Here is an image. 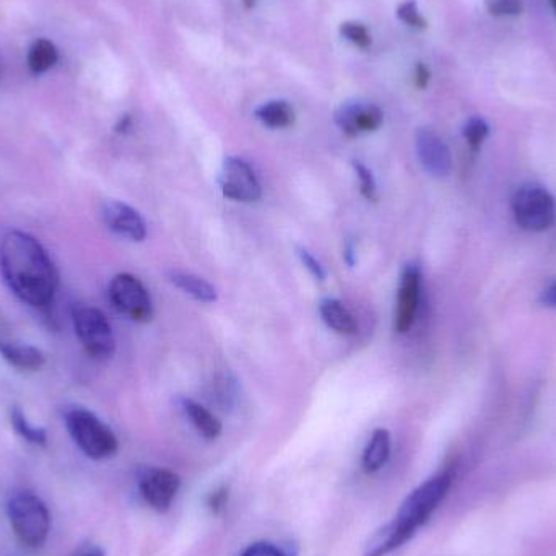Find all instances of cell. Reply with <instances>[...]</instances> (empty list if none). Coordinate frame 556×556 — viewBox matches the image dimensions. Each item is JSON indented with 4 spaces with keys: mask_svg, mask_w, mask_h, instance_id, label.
<instances>
[{
    "mask_svg": "<svg viewBox=\"0 0 556 556\" xmlns=\"http://www.w3.org/2000/svg\"><path fill=\"white\" fill-rule=\"evenodd\" d=\"M391 456V433L386 428L372 431L371 440L363 453L362 466L366 473H375L388 464Z\"/></svg>",
    "mask_w": 556,
    "mask_h": 556,
    "instance_id": "2e32d148",
    "label": "cell"
},
{
    "mask_svg": "<svg viewBox=\"0 0 556 556\" xmlns=\"http://www.w3.org/2000/svg\"><path fill=\"white\" fill-rule=\"evenodd\" d=\"M430 71H428L427 65L418 62L417 68H415V85H417L420 90L427 88V85L430 84Z\"/></svg>",
    "mask_w": 556,
    "mask_h": 556,
    "instance_id": "f546056e",
    "label": "cell"
},
{
    "mask_svg": "<svg viewBox=\"0 0 556 556\" xmlns=\"http://www.w3.org/2000/svg\"><path fill=\"white\" fill-rule=\"evenodd\" d=\"M421 273L417 264H408L402 273L399 285L397 307H395L394 327L399 333H405L414 326L420 303Z\"/></svg>",
    "mask_w": 556,
    "mask_h": 556,
    "instance_id": "8fae6325",
    "label": "cell"
},
{
    "mask_svg": "<svg viewBox=\"0 0 556 556\" xmlns=\"http://www.w3.org/2000/svg\"><path fill=\"white\" fill-rule=\"evenodd\" d=\"M10 525L18 541L31 548L41 547L51 529V515L41 498L31 492H18L10 496Z\"/></svg>",
    "mask_w": 556,
    "mask_h": 556,
    "instance_id": "277c9868",
    "label": "cell"
},
{
    "mask_svg": "<svg viewBox=\"0 0 556 556\" xmlns=\"http://www.w3.org/2000/svg\"><path fill=\"white\" fill-rule=\"evenodd\" d=\"M542 303L556 307V281L542 293Z\"/></svg>",
    "mask_w": 556,
    "mask_h": 556,
    "instance_id": "1f68e13d",
    "label": "cell"
},
{
    "mask_svg": "<svg viewBox=\"0 0 556 556\" xmlns=\"http://www.w3.org/2000/svg\"><path fill=\"white\" fill-rule=\"evenodd\" d=\"M415 147L424 168L434 178H446L453 169V159L444 140L427 127H420L415 136Z\"/></svg>",
    "mask_w": 556,
    "mask_h": 556,
    "instance_id": "7c38bea8",
    "label": "cell"
},
{
    "mask_svg": "<svg viewBox=\"0 0 556 556\" xmlns=\"http://www.w3.org/2000/svg\"><path fill=\"white\" fill-rule=\"evenodd\" d=\"M10 424H12L13 430H15L23 440L28 441V443L35 444V446H46V443H48V433H46L45 428L29 425L22 408H10Z\"/></svg>",
    "mask_w": 556,
    "mask_h": 556,
    "instance_id": "44dd1931",
    "label": "cell"
},
{
    "mask_svg": "<svg viewBox=\"0 0 556 556\" xmlns=\"http://www.w3.org/2000/svg\"><path fill=\"white\" fill-rule=\"evenodd\" d=\"M453 485V476L450 472L438 473L427 482L414 490L399 508L397 515L389 525L401 535L405 544L414 539L418 529L430 521L438 506L444 502Z\"/></svg>",
    "mask_w": 556,
    "mask_h": 556,
    "instance_id": "7a4b0ae2",
    "label": "cell"
},
{
    "mask_svg": "<svg viewBox=\"0 0 556 556\" xmlns=\"http://www.w3.org/2000/svg\"><path fill=\"white\" fill-rule=\"evenodd\" d=\"M490 127L482 117H472L469 123L464 126V137H466L467 143L470 149L479 150L482 143L485 142L489 137Z\"/></svg>",
    "mask_w": 556,
    "mask_h": 556,
    "instance_id": "603a6c76",
    "label": "cell"
},
{
    "mask_svg": "<svg viewBox=\"0 0 556 556\" xmlns=\"http://www.w3.org/2000/svg\"><path fill=\"white\" fill-rule=\"evenodd\" d=\"M179 404H181L182 412L191 421L192 427L199 431L202 438L214 441L220 437L224 427H222V421L211 410L202 407L201 404L192 401V399L182 397Z\"/></svg>",
    "mask_w": 556,
    "mask_h": 556,
    "instance_id": "9a60e30c",
    "label": "cell"
},
{
    "mask_svg": "<svg viewBox=\"0 0 556 556\" xmlns=\"http://www.w3.org/2000/svg\"><path fill=\"white\" fill-rule=\"evenodd\" d=\"M110 300L119 313L136 323H149L153 317L149 290L139 278L130 274H119L111 280Z\"/></svg>",
    "mask_w": 556,
    "mask_h": 556,
    "instance_id": "52a82bcc",
    "label": "cell"
},
{
    "mask_svg": "<svg viewBox=\"0 0 556 556\" xmlns=\"http://www.w3.org/2000/svg\"><path fill=\"white\" fill-rule=\"evenodd\" d=\"M65 425L68 433L81 453L93 460L113 457L119 450L116 434L93 412L84 407H71L65 410Z\"/></svg>",
    "mask_w": 556,
    "mask_h": 556,
    "instance_id": "3957f363",
    "label": "cell"
},
{
    "mask_svg": "<svg viewBox=\"0 0 556 556\" xmlns=\"http://www.w3.org/2000/svg\"><path fill=\"white\" fill-rule=\"evenodd\" d=\"M485 5L495 16H516L522 12V0H485Z\"/></svg>",
    "mask_w": 556,
    "mask_h": 556,
    "instance_id": "484cf974",
    "label": "cell"
},
{
    "mask_svg": "<svg viewBox=\"0 0 556 556\" xmlns=\"http://www.w3.org/2000/svg\"><path fill=\"white\" fill-rule=\"evenodd\" d=\"M319 313L327 327L336 330L337 333L352 336L356 332L355 319H353L350 311L336 298H326V300L320 301Z\"/></svg>",
    "mask_w": 556,
    "mask_h": 556,
    "instance_id": "ac0fdd59",
    "label": "cell"
},
{
    "mask_svg": "<svg viewBox=\"0 0 556 556\" xmlns=\"http://www.w3.org/2000/svg\"><path fill=\"white\" fill-rule=\"evenodd\" d=\"M59 61L58 48L54 42L49 39H38L35 45L29 48L28 67L35 74H45L49 68L54 67Z\"/></svg>",
    "mask_w": 556,
    "mask_h": 556,
    "instance_id": "ffe728a7",
    "label": "cell"
},
{
    "mask_svg": "<svg viewBox=\"0 0 556 556\" xmlns=\"http://www.w3.org/2000/svg\"><path fill=\"white\" fill-rule=\"evenodd\" d=\"M74 327L81 346L91 358L104 362L116 352L113 327L103 311L98 307H75Z\"/></svg>",
    "mask_w": 556,
    "mask_h": 556,
    "instance_id": "5b68a950",
    "label": "cell"
},
{
    "mask_svg": "<svg viewBox=\"0 0 556 556\" xmlns=\"http://www.w3.org/2000/svg\"><path fill=\"white\" fill-rule=\"evenodd\" d=\"M340 35L359 49L371 48V33L359 22H345L340 25Z\"/></svg>",
    "mask_w": 556,
    "mask_h": 556,
    "instance_id": "7402d4cb",
    "label": "cell"
},
{
    "mask_svg": "<svg viewBox=\"0 0 556 556\" xmlns=\"http://www.w3.org/2000/svg\"><path fill=\"white\" fill-rule=\"evenodd\" d=\"M513 214L522 230L541 233L555 224L556 205L551 192L541 186H522L513 195Z\"/></svg>",
    "mask_w": 556,
    "mask_h": 556,
    "instance_id": "8992f818",
    "label": "cell"
},
{
    "mask_svg": "<svg viewBox=\"0 0 556 556\" xmlns=\"http://www.w3.org/2000/svg\"><path fill=\"white\" fill-rule=\"evenodd\" d=\"M72 556H106V555H104L103 548L98 547V545L85 544V545H81V547H78L77 551H75V554Z\"/></svg>",
    "mask_w": 556,
    "mask_h": 556,
    "instance_id": "4dcf8cb0",
    "label": "cell"
},
{
    "mask_svg": "<svg viewBox=\"0 0 556 556\" xmlns=\"http://www.w3.org/2000/svg\"><path fill=\"white\" fill-rule=\"evenodd\" d=\"M137 485L143 502L150 508L155 509L156 513H166L172 508L181 489V479L173 470L143 467L137 473Z\"/></svg>",
    "mask_w": 556,
    "mask_h": 556,
    "instance_id": "9c48e42d",
    "label": "cell"
},
{
    "mask_svg": "<svg viewBox=\"0 0 556 556\" xmlns=\"http://www.w3.org/2000/svg\"><path fill=\"white\" fill-rule=\"evenodd\" d=\"M336 124L350 137L376 132L384 124V111L368 101H352L336 111Z\"/></svg>",
    "mask_w": 556,
    "mask_h": 556,
    "instance_id": "30bf717a",
    "label": "cell"
},
{
    "mask_svg": "<svg viewBox=\"0 0 556 556\" xmlns=\"http://www.w3.org/2000/svg\"><path fill=\"white\" fill-rule=\"evenodd\" d=\"M228 496H230V489L227 485L218 486L208 495L207 508L211 509L212 515H220L224 511L228 503Z\"/></svg>",
    "mask_w": 556,
    "mask_h": 556,
    "instance_id": "83f0119b",
    "label": "cell"
},
{
    "mask_svg": "<svg viewBox=\"0 0 556 556\" xmlns=\"http://www.w3.org/2000/svg\"><path fill=\"white\" fill-rule=\"evenodd\" d=\"M353 169H355L356 178H358L359 192H362L363 198L369 202L378 201V186H376V179L372 176L371 169L366 168L359 162H353Z\"/></svg>",
    "mask_w": 556,
    "mask_h": 556,
    "instance_id": "cb8c5ba5",
    "label": "cell"
},
{
    "mask_svg": "<svg viewBox=\"0 0 556 556\" xmlns=\"http://www.w3.org/2000/svg\"><path fill=\"white\" fill-rule=\"evenodd\" d=\"M0 273L7 287L23 303L45 307L54 300L58 270L36 238L23 231H9L0 241Z\"/></svg>",
    "mask_w": 556,
    "mask_h": 556,
    "instance_id": "6da1fadb",
    "label": "cell"
},
{
    "mask_svg": "<svg viewBox=\"0 0 556 556\" xmlns=\"http://www.w3.org/2000/svg\"><path fill=\"white\" fill-rule=\"evenodd\" d=\"M241 556H290L287 552L278 548L277 545L269 544V542H257V544L250 545Z\"/></svg>",
    "mask_w": 556,
    "mask_h": 556,
    "instance_id": "f1b7e54d",
    "label": "cell"
},
{
    "mask_svg": "<svg viewBox=\"0 0 556 556\" xmlns=\"http://www.w3.org/2000/svg\"><path fill=\"white\" fill-rule=\"evenodd\" d=\"M104 225L110 228L113 233L119 235V237L127 238L130 241L146 240L147 238V225L143 220L142 215L130 207V205L124 204L119 201H108L103 205Z\"/></svg>",
    "mask_w": 556,
    "mask_h": 556,
    "instance_id": "4fadbf2b",
    "label": "cell"
},
{
    "mask_svg": "<svg viewBox=\"0 0 556 556\" xmlns=\"http://www.w3.org/2000/svg\"><path fill=\"white\" fill-rule=\"evenodd\" d=\"M552 5H554L555 12H556V0H551Z\"/></svg>",
    "mask_w": 556,
    "mask_h": 556,
    "instance_id": "e575fe53",
    "label": "cell"
},
{
    "mask_svg": "<svg viewBox=\"0 0 556 556\" xmlns=\"http://www.w3.org/2000/svg\"><path fill=\"white\" fill-rule=\"evenodd\" d=\"M254 116L270 129H287V127L293 126L294 119H296L293 106L285 100L267 101V103L261 104L254 111Z\"/></svg>",
    "mask_w": 556,
    "mask_h": 556,
    "instance_id": "d6986e66",
    "label": "cell"
},
{
    "mask_svg": "<svg viewBox=\"0 0 556 556\" xmlns=\"http://www.w3.org/2000/svg\"><path fill=\"white\" fill-rule=\"evenodd\" d=\"M218 185L225 198L231 201L251 204L263 198V188L256 173L251 168L250 163L238 156L225 159Z\"/></svg>",
    "mask_w": 556,
    "mask_h": 556,
    "instance_id": "ba28073f",
    "label": "cell"
},
{
    "mask_svg": "<svg viewBox=\"0 0 556 556\" xmlns=\"http://www.w3.org/2000/svg\"><path fill=\"white\" fill-rule=\"evenodd\" d=\"M343 260H345V263L349 264L350 267L355 266V248H353V243L346 244Z\"/></svg>",
    "mask_w": 556,
    "mask_h": 556,
    "instance_id": "d6a6232c",
    "label": "cell"
},
{
    "mask_svg": "<svg viewBox=\"0 0 556 556\" xmlns=\"http://www.w3.org/2000/svg\"><path fill=\"white\" fill-rule=\"evenodd\" d=\"M298 257H300L303 266L309 270L311 276L316 278V280L324 281L326 280V270H324L323 264L313 256L311 251H307L306 248H298Z\"/></svg>",
    "mask_w": 556,
    "mask_h": 556,
    "instance_id": "4316f807",
    "label": "cell"
},
{
    "mask_svg": "<svg viewBox=\"0 0 556 556\" xmlns=\"http://www.w3.org/2000/svg\"><path fill=\"white\" fill-rule=\"evenodd\" d=\"M256 2L257 0H243L244 7H247L248 10L253 9Z\"/></svg>",
    "mask_w": 556,
    "mask_h": 556,
    "instance_id": "836d02e7",
    "label": "cell"
},
{
    "mask_svg": "<svg viewBox=\"0 0 556 556\" xmlns=\"http://www.w3.org/2000/svg\"><path fill=\"white\" fill-rule=\"evenodd\" d=\"M169 281L182 293L189 294L192 300L199 301V303H215L217 301L218 294L214 285L208 283L202 277L194 276V274L173 270V273H169Z\"/></svg>",
    "mask_w": 556,
    "mask_h": 556,
    "instance_id": "e0dca14e",
    "label": "cell"
},
{
    "mask_svg": "<svg viewBox=\"0 0 556 556\" xmlns=\"http://www.w3.org/2000/svg\"><path fill=\"white\" fill-rule=\"evenodd\" d=\"M397 18L405 23V25L410 26V28L427 29L428 26V22L421 15L415 0H405V2L397 7Z\"/></svg>",
    "mask_w": 556,
    "mask_h": 556,
    "instance_id": "d4e9b609",
    "label": "cell"
},
{
    "mask_svg": "<svg viewBox=\"0 0 556 556\" xmlns=\"http://www.w3.org/2000/svg\"><path fill=\"white\" fill-rule=\"evenodd\" d=\"M0 355L13 368L38 371L46 365V355L33 345L20 342H0Z\"/></svg>",
    "mask_w": 556,
    "mask_h": 556,
    "instance_id": "5bb4252c",
    "label": "cell"
}]
</instances>
